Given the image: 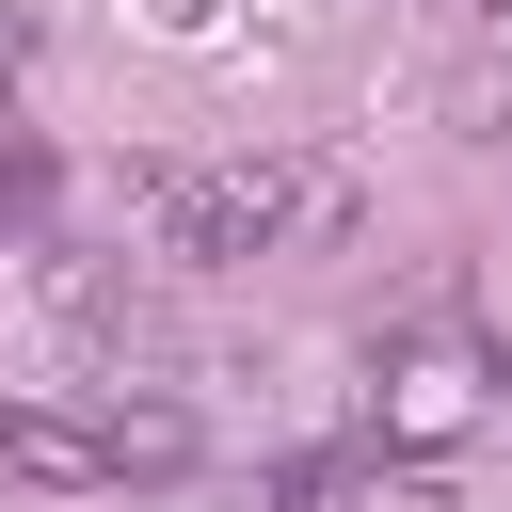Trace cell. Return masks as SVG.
Segmentation results:
<instances>
[{
	"instance_id": "1",
	"label": "cell",
	"mask_w": 512,
	"mask_h": 512,
	"mask_svg": "<svg viewBox=\"0 0 512 512\" xmlns=\"http://www.w3.org/2000/svg\"><path fill=\"white\" fill-rule=\"evenodd\" d=\"M352 224V160H144V240L176 272H240Z\"/></svg>"
},
{
	"instance_id": "2",
	"label": "cell",
	"mask_w": 512,
	"mask_h": 512,
	"mask_svg": "<svg viewBox=\"0 0 512 512\" xmlns=\"http://www.w3.org/2000/svg\"><path fill=\"white\" fill-rule=\"evenodd\" d=\"M464 384H480L464 352L400 336V352H384V448H448V432H464Z\"/></svg>"
},
{
	"instance_id": "3",
	"label": "cell",
	"mask_w": 512,
	"mask_h": 512,
	"mask_svg": "<svg viewBox=\"0 0 512 512\" xmlns=\"http://www.w3.org/2000/svg\"><path fill=\"white\" fill-rule=\"evenodd\" d=\"M0 464H16V480H48V496H96V480H112L96 416H64V400H0Z\"/></svg>"
},
{
	"instance_id": "5",
	"label": "cell",
	"mask_w": 512,
	"mask_h": 512,
	"mask_svg": "<svg viewBox=\"0 0 512 512\" xmlns=\"http://www.w3.org/2000/svg\"><path fill=\"white\" fill-rule=\"evenodd\" d=\"M256 512H352V448H288V464H256Z\"/></svg>"
},
{
	"instance_id": "7",
	"label": "cell",
	"mask_w": 512,
	"mask_h": 512,
	"mask_svg": "<svg viewBox=\"0 0 512 512\" xmlns=\"http://www.w3.org/2000/svg\"><path fill=\"white\" fill-rule=\"evenodd\" d=\"M128 16H144V32H176V48H192V32H224V0H128Z\"/></svg>"
},
{
	"instance_id": "4",
	"label": "cell",
	"mask_w": 512,
	"mask_h": 512,
	"mask_svg": "<svg viewBox=\"0 0 512 512\" xmlns=\"http://www.w3.org/2000/svg\"><path fill=\"white\" fill-rule=\"evenodd\" d=\"M96 448H112V480H192V416L176 400H112Z\"/></svg>"
},
{
	"instance_id": "6",
	"label": "cell",
	"mask_w": 512,
	"mask_h": 512,
	"mask_svg": "<svg viewBox=\"0 0 512 512\" xmlns=\"http://www.w3.org/2000/svg\"><path fill=\"white\" fill-rule=\"evenodd\" d=\"M32 224H48V160L0 128V240H32Z\"/></svg>"
}]
</instances>
